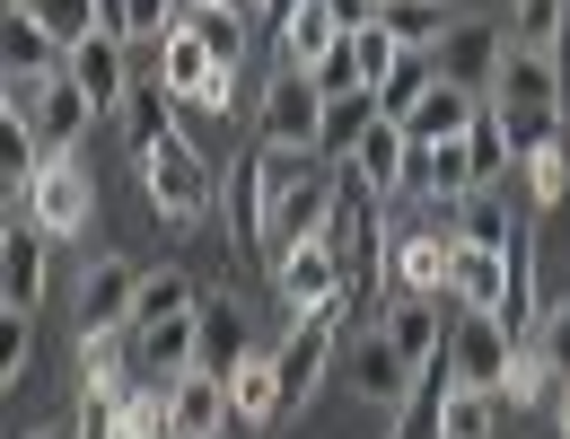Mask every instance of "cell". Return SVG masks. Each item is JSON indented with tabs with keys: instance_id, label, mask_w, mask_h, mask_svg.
<instances>
[{
	"instance_id": "obj_1",
	"label": "cell",
	"mask_w": 570,
	"mask_h": 439,
	"mask_svg": "<svg viewBox=\"0 0 570 439\" xmlns=\"http://www.w3.org/2000/svg\"><path fill=\"white\" fill-rule=\"evenodd\" d=\"M343 203V167L334 158H307L298 176H289L282 194H273V228H264V264H282L289 246H307V237H325V220Z\"/></svg>"
},
{
	"instance_id": "obj_2",
	"label": "cell",
	"mask_w": 570,
	"mask_h": 439,
	"mask_svg": "<svg viewBox=\"0 0 570 439\" xmlns=\"http://www.w3.org/2000/svg\"><path fill=\"white\" fill-rule=\"evenodd\" d=\"M448 264H456V212H422V228H395L386 246L395 299H448Z\"/></svg>"
},
{
	"instance_id": "obj_3",
	"label": "cell",
	"mask_w": 570,
	"mask_h": 439,
	"mask_svg": "<svg viewBox=\"0 0 570 439\" xmlns=\"http://www.w3.org/2000/svg\"><path fill=\"white\" fill-rule=\"evenodd\" d=\"M141 194L176 220V228H194V220L212 212V167H203V149L185 142V133H167V142L141 158Z\"/></svg>"
},
{
	"instance_id": "obj_4",
	"label": "cell",
	"mask_w": 570,
	"mask_h": 439,
	"mask_svg": "<svg viewBox=\"0 0 570 439\" xmlns=\"http://www.w3.org/2000/svg\"><path fill=\"white\" fill-rule=\"evenodd\" d=\"M88 212H97V185H88V167H79V158H45V167H36V185L18 194V220H27V228H45V237H79Z\"/></svg>"
},
{
	"instance_id": "obj_5",
	"label": "cell",
	"mask_w": 570,
	"mask_h": 439,
	"mask_svg": "<svg viewBox=\"0 0 570 439\" xmlns=\"http://www.w3.org/2000/svg\"><path fill=\"white\" fill-rule=\"evenodd\" d=\"M518 334L500 325V316H474V308H456V325H448V369H456V387H483L500 396L509 387V369H518Z\"/></svg>"
},
{
	"instance_id": "obj_6",
	"label": "cell",
	"mask_w": 570,
	"mask_h": 439,
	"mask_svg": "<svg viewBox=\"0 0 570 439\" xmlns=\"http://www.w3.org/2000/svg\"><path fill=\"white\" fill-rule=\"evenodd\" d=\"M158 88H167L185 115H228V88H237V71H219L212 53H203V36H194V27H176V36L158 45Z\"/></svg>"
},
{
	"instance_id": "obj_7",
	"label": "cell",
	"mask_w": 570,
	"mask_h": 439,
	"mask_svg": "<svg viewBox=\"0 0 570 439\" xmlns=\"http://www.w3.org/2000/svg\"><path fill=\"white\" fill-rule=\"evenodd\" d=\"M273 291H282L289 316H316V308H352V273H343V255L325 237H307L273 264Z\"/></svg>"
},
{
	"instance_id": "obj_8",
	"label": "cell",
	"mask_w": 570,
	"mask_h": 439,
	"mask_svg": "<svg viewBox=\"0 0 570 439\" xmlns=\"http://www.w3.org/2000/svg\"><path fill=\"white\" fill-rule=\"evenodd\" d=\"M325 88L307 71H273V88H264V106H255V124H264V149H316V133H325Z\"/></svg>"
},
{
	"instance_id": "obj_9",
	"label": "cell",
	"mask_w": 570,
	"mask_h": 439,
	"mask_svg": "<svg viewBox=\"0 0 570 439\" xmlns=\"http://www.w3.org/2000/svg\"><path fill=\"white\" fill-rule=\"evenodd\" d=\"M141 264H124V255H97L88 264V282H79V343H97V334H124L132 316H141Z\"/></svg>"
},
{
	"instance_id": "obj_10",
	"label": "cell",
	"mask_w": 570,
	"mask_h": 439,
	"mask_svg": "<svg viewBox=\"0 0 570 439\" xmlns=\"http://www.w3.org/2000/svg\"><path fill=\"white\" fill-rule=\"evenodd\" d=\"M448 88H465V97H483L492 106L500 88V62H509V27H483V18H465V27H448V45L430 53Z\"/></svg>"
},
{
	"instance_id": "obj_11",
	"label": "cell",
	"mask_w": 570,
	"mask_h": 439,
	"mask_svg": "<svg viewBox=\"0 0 570 439\" xmlns=\"http://www.w3.org/2000/svg\"><path fill=\"white\" fill-rule=\"evenodd\" d=\"M404 194H413L422 212H456V203H474V194H483V176H474V149H465V142H413Z\"/></svg>"
},
{
	"instance_id": "obj_12",
	"label": "cell",
	"mask_w": 570,
	"mask_h": 439,
	"mask_svg": "<svg viewBox=\"0 0 570 439\" xmlns=\"http://www.w3.org/2000/svg\"><path fill=\"white\" fill-rule=\"evenodd\" d=\"M334 352H343V308H316V316H289V343L273 352V361H282V387H289V404H307V396L325 387V369H334Z\"/></svg>"
},
{
	"instance_id": "obj_13",
	"label": "cell",
	"mask_w": 570,
	"mask_h": 439,
	"mask_svg": "<svg viewBox=\"0 0 570 439\" xmlns=\"http://www.w3.org/2000/svg\"><path fill=\"white\" fill-rule=\"evenodd\" d=\"M228 378H212V369H185L176 387H167V431L176 439H219L228 431Z\"/></svg>"
},
{
	"instance_id": "obj_14",
	"label": "cell",
	"mask_w": 570,
	"mask_h": 439,
	"mask_svg": "<svg viewBox=\"0 0 570 439\" xmlns=\"http://www.w3.org/2000/svg\"><path fill=\"white\" fill-rule=\"evenodd\" d=\"M53 237L45 228H27V220H9V237H0V299L27 316L36 299H45V273H53V255H45Z\"/></svg>"
},
{
	"instance_id": "obj_15",
	"label": "cell",
	"mask_w": 570,
	"mask_h": 439,
	"mask_svg": "<svg viewBox=\"0 0 570 439\" xmlns=\"http://www.w3.org/2000/svg\"><path fill=\"white\" fill-rule=\"evenodd\" d=\"M62 71L88 88V106L97 115H124V97H132V62H124V36H88Z\"/></svg>"
},
{
	"instance_id": "obj_16",
	"label": "cell",
	"mask_w": 570,
	"mask_h": 439,
	"mask_svg": "<svg viewBox=\"0 0 570 439\" xmlns=\"http://www.w3.org/2000/svg\"><path fill=\"white\" fill-rule=\"evenodd\" d=\"M448 299H456V308H474V316H500V308H509V255H492V246H465V237H456Z\"/></svg>"
},
{
	"instance_id": "obj_17",
	"label": "cell",
	"mask_w": 570,
	"mask_h": 439,
	"mask_svg": "<svg viewBox=\"0 0 570 439\" xmlns=\"http://www.w3.org/2000/svg\"><path fill=\"white\" fill-rule=\"evenodd\" d=\"M404 167H413V133H404V124H377V133L343 158V176H352V185H368L377 203H386V194H404Z\"/></svg>"
},
{
	"instance_id": "obj_18",
	"label": "cell",
	"mask_w": 570,
	"mask_h": 439,
	"mask_svg": "<svg viewBox=\"0 0 570 439\" xmlns=\"http://www.w3.org/2000/svg\"><path fill=\"white\" fill-rule=\"evenodd\" d=\"M228 404H237V422H255V431H264V422H282V413H289L282 361H273V352H246V361L228 369Z\"/></svg>"
},
{
	"instance_id": "obj_19",
	"label": "cell",
	"mask_w": 570,
	"mask_h": 439,
	"mask_svg": "<svg viewBox=\"0 0 570 439\" xmlns=\"http://www.w3.org/2000/svg\"><path fill=\"white\" fill-rule=\"evenodd\" d=\"M386 343L413 369L448 361V325H439V299H386Z\"/></svg>"
},
{
	"instance_id": "obj_20",
	"label": "cell",
	"mask_w": 570,
	"mask_h": 439,
	"mask_svg": "<svg viewBox=\"0 0 570 439\" xmlns=\"http://www.w3.org/2000/svg\"><path fill=\"white\" fill-rule=\"evenodd\" d=\"M413 378H422V369H413L395 343H386V325H377V334L352 352V387L368 396V404H404V396H413Z\"/></svg>"
},
{
	"instance_id": "obj_21",
	"label": "cell",
	"mask_w": 570,
	"mask_h": 439,
	"mask_svg": "<svg viewBox=\"0 0 570 439\" xmlns=\"http://www.w3.org/2000/svg\"><path fill=\"white\" fill-rule=\"evenodd\" d=\"M88 115H97V106H88V88L62 71L53 88H45V106H36V124H27V133L45 142V158H71V142L88 133Z\"/></svg>"
},
{
	"instance_id": "obj_22",
	"label": "cell",
	"mask_w": 570,
	"mask_h": 439,
	"mask_svg": "<svg viewBox=\"0 0 570 439\" xmlns=\"http://www.w3.org/2000/svg\"><path fill=\"white\" fill-rule=\"evenodd\" d=\"M228 228L264 255V228H273V176H264V149L228 167Z\"/></svg>"
},
{
	"instance_id": "obj_23",
	"label": "cell",
	"mask_w": 570,
	"mask_h": 439,
	"mask_svg": "<svg viewBox=\"0 0 570 439\" xmlns=\"http://www.w3.org/2000/svg\"><path fill=\"white\" fill-rule=\"evenodd\" d=\"M448 396H456V369L430 361L413 378V396L395 404V439H448Z\"/></svg>"
},
{
	"instance_id": "obj_24",
	"label": "cell",
	"mask_w": 570,
	"mask_h": 439,
	"mask_svg": "<svg viewBox=\"0 0 570 439\" xmlns=\"http://www.w3.org/2000/svg\"><path fill=\"white\" fill-rule=\"evenodd\" d=\"M0 62H9V79H53L62 62H71V53H62V45H53V36H45V27H36V18L9 0V27H0Z\"/></svg>"
},
{
	"instance_id": "obj_25",
	"label": "cell",
	"mask_w": 570,
	"mask_h": 439,
	"mask_svg": "<svg viewBox=\"0 0 570 439\" xmlns=\"http://www.w3.org/2000/svg\"><path fill=\"white\" fill-rule=\"evenodd\" d=\"M115 124H124V149H132V158H149V149L176 133V97L158 88V71L132 79V97H124V115H115Z\"/></svg>"
},
{
	"instance_id": "obj_26",
	"label": "cell",
	"mask_w": 570,
	"mask_h": 439,
	"mask_svg": "<svg viewBox=\"0 0 570 439\" xmlns=\"http://www.w3.org/2000/svg\"><path fill=\"white\" fill-rule=\"evenodd\" d=\"M492 106H562V71H553V53H518V45H509ZM562 115H570V106H562Z\"/></svg>"
},
{
	"instance_id": "obj_27",
	"label": "cell",
	"mask_w": 570,
	"mask_h": 439,
	"mask_svg": "<svg viewBox=\"0 0 570 439\" xmlns=\"http://www.w3.org/2000/svg\"><path fill=\"white\" fill-rule=\"evenodd\" d=\"M377 124H386V115H377V88H352V97H334V106H325V133H316V158H334V167H343V158H352V149L368 142Z\"/></svg>"
},
{
	"instance_id": "obj_28",
	"label": "cell",
	"mask_w": 570,
	"mask_h": 439,
	"mask_svg": "<svg viewBox=\"0 0 570 439\" xmlns=\"http://www.w3.org/2000/svg\"><path fill=\"white\" fill-rule=\"evenodd\" d=\"M474 115H483V97H465V88H448V79H439L422 106H413V124H404V133H413V142H465V133H474Z\"/></svg>"
},
{
	"instance_id": "obj_29",
	"label": "cell",
	"mask_w": 570,
	"mask_h": 439,
	"mask_svg": "<svg viewBox=\"0 0 570 439\" xmlns=\"http://www.w3.org/2000/svg\"><path fill=\"white\" fill-rule=\"evenodd\" d=\"M518 228H527V220L509 212V194H500V185H483L474 203H456V237H465V246H492V255H509V246H518Z\"/></svg>"
},
{
	"instance_id": "obj_30",
	"label": "cell",
	"mask_w": 570,
	"mask_h": 439,
	"mask_svg": "<svg viewBox=\"0 0 570 439\" xmlns=\"http://www.w3.org/2000/svg\"><path fill=\"white\" fill-rule=\"evenodd\" d=\"M273 45H282V71H316V62H325V53L343 45V27L325 18V0H307V9L289 18V27L273 36Z\"/></svg>"
},
{
	"instance_id": "obj_31",
	"label": "cell",
	"mask_w": 570,
	"mask_h": 439,
	"mask_svg": "<svg viewBox=\"0 0 570 439\" xmlns=\"http://www.w3.org/2000/svg\"><path fill=\"white\" fill-rule=\"evenodd\" d=\"M237 361H246V316H237L228 299H203V352H194V369L228 378Z\"/></svg>"
},
{
	"instance_id": "obj_32",
	"label": "cell",
	"mask_w": 570,
	"mask_h": 439,
	"mask_svg": "<svg viewBox=\"0 0 570 439\" xmlns=\"http://www.w3.org/2000/svg\"><path fill=\"white\" fill-rule=\"evenodd\" d=\"M439 9H448V0H386L377 27H386L404 53H439V45H448V18H439Z\"/></svg>"
},
{
	"instance_id": "obj_33",
	"label": "cell",
	"mask_w": 570,
	"mask_h": 439,
	"mask_svg": "<svg viewBox=\"0 0 570 439\" xmlns=\"http://www.w3.org/2000/svg\"><path fill=\"white\" fill-rule=\"evenodd\" d=\"M430 88H439V62H430V53H404V62L386 71V88H377V115H386V124H413V106H422Z\"/></svg>"
},
{
	"instance_id": "obj_34",
	"label": "cell",
	"mask_w": 570,
	"mask_h": 439,
	"mask_svg": "<svg viewBox=\"0 0 570 439\" xmlns=\"http://www.w3.org/2000/svg\"><path fill=\"white\" fill-rule=\"evenodd\" d=\"M167 316H203L194 273H176V264H158V273L141 282V316H132V325H167Z\"/></svg>"
},
{
	"instance_id": "obj_35",
	"label": "cell",
	"mask_w": 570,
	"mask_h": 439,
	"mask_svg": "<svg viewBox=\"0 0 570 439\" xmlns=\"http://www.w3.org/2000/svg\"><path fill=\"white\" fill-rule=\"evenodd\" d=\"M185 27L203 36V53H212L219 71L246 62V9H228V0H219V9H185Z\"/></svg>"
},
{
	"instance_id": "obj_36",
	"label": "cell",
	"mask_w": 570,
	"mask_h": 439,
	"mask_svg": "<svg viewBox=\"0 0 570 439\" xmlns=\"http://www.w3.org/2000/svg\"><path fill=\"white\" fill-rule=\"evenodd\" d=\"M18 9H27V18L62 45V53H79L88 36H106V27H97V0H18Z\"/></svg>"
},
{
	"instance_id": "obj_37",
	"label": "cell",
	"mask_w": 570,
	"mask_h": 439,
	"mask_svg": "<svg viewBox=\"0 0 570 439\" xmlns=\"http://www.w3.org/2000/svg\"><path fill=\"white\" fill-rule=\"evenodd\" d=\"M500 124H509L518 167H527V158H544V149H562V106H500Z\"/></svg>"
},
{
	"instance_id": "obj_38",
	"label": "cell",
	"mask_w": 570,
	"mask_h": 439,
	"mask_svg": "<svg viewBox=\"0 0 570 439\" xmlns=\"http://www.w3.org/2000/svg\"><path fill=\"white\" fill-rule=\"evenodd\" d=\"M562 18H570V0H509V45L518 53H553Z\"/></svg>"
},
{
	"instance_id": "obj_39",
	"label": "cell",
	"mask_w": 570,
	"mask_h": 439,
	"mask_svg": "<svg viewBox=\"0 0 570 439\" xmlns=\"http://www.w3.org/2000/svg\"><path fill=\"white\" fill-rule=\"evenodd\" d=\"M465 149H474V176H483V185H500V176L518 167V149H509V124H500V106H483V115H474Z\"/></svg>"
},
{
	"instance_id": "obj_40",
	"label": "cell",
	"mask_w": 570,
	"mask_h": 439,
	"mask_svg": "<svg viewBox=\"0 0 570 439\" xmlns=\"http://www.w3.org/2000/svg\"><path fill=\"white\" fill-rule=\"evenodd\" d=\"M492 431H500V396L456 387V396H448V439H492Z\"/></svg>"
},
{
	"instance_id": "obj_41",
	"label": "cell",
	"mask_w": 570,
	"mask_h": 439,
	"mask_svg": "<svg viewBox=\"0 0 570 439\" xmlns=\"http://www.w3.org/2000/svg\"><path fill=\"white\" fill-rule=\"evenodd\" d=\"M535 352H544V369H553V387H570V299H562V308H544Z\"/></svg>"
},
{
	"instance_id": "obj_42",
	"label": "cell",
	"mask_w": 570,
	"mask_h": 439,
	"mask_svg": "<svg viewBox=\"0 0 570 439\" xmlns=\"http://www.w3.org/2000/svg\"><path fill=\"white\" fill-rule=\"evenodd\" d=\"M352 53H360V79H368V88H386V71L404 62V45H395L386 27H360V36H352Z\"/></svg>"
},
{
	"instance_id": "obj_43",
	"label": "cell",
	"mask_w": 570,
	"mask_h": 439,
	"mask_svg": "<svg viewBox=\"0 0 570 439\" xmlns=\"http://www.w3.org/2000/svg\"><path fill=\"white\" fill-rule=\"evenodd\" d=\"M27 369H36V325H27V316H18V308H9V325H0V378H9V387H18V378H27Z\"/></svg>"
},
{
	"instance_id": "obj_44",
	"label": "cell",
	"mask_w": 570,
	"mask_h": 439,
	"mask_svg": "<svg viewBox=\"0 0 570 439\" xmlns=\"http://www.w3.org/2000/svg\"><path fill=\"white\" fill-rule=\"evenodd\" d=\"M316 88H325V97H352V88H368V79H360V53H352V36H343V45H334V53H325V62H316Z\"/></svg>"
},
{
	"instance_id": "obj_45",
	"label": "cell",
	"mask_w": 570,
	"mask_h": 439,
	"mask_svg": "<svg viewBox=\"0 0 570 439\" xmlns=\"http://www.w3.org/2000/svg\"><path fill=\"white\" fill-rule=\"evenodd\" d=\"M527 185H535V203H570V149L527 158Z\"/></svg>"
},
{
	"instance_id": "obj_46",
	"label": "cell",
	"mask_w": 570,
	"mask_h": 439,
	"mask_svg": "<svg viewBox=\"0 0 570 439\" xmlns=\"http://www.w3.org/2000/svg\"><path fill=\"white\" fill-rule=\"evenodd\" d=\"M325 18H334L343 36H360V27H377V0H325Z\"/></svg>"
},
{
	"instance_id": "obj_47",
	"label": "cell",
	"mask_w": 570,
	"mask_h": 439,
	"mask_svg": "<svg viewBox=\"0 0 570 439\" xmlns=\"http://www.w3.org/2000/svg\"><path fill=\"white\" fill-rule=\"evenodd\" d=\"M97 27H106V36H124V27H132V0H97Z\"/></svg>"
},
{
	"instance_id": "obj_48",
	"label": "cell",
	"mask_w": 570,
	"mask_h": 439,
	"mask_svg": "<svg viewBox=\"0 0 570 439\" xmlns=\"http://www.w3.org/2000/svg\"><path fill=\"white\" fill-rule=\"evenodd\" d=\"M553 71H562V106H570V18H562V36H553Z\"/></svg>"
},
{
	"instance_id": "obj_49",
	"label": "cell",
	"mask_w": 570,
	"mask_h": 439,
	"mask_svg": "<svg viewBox=\"0 0 570 439\" xmlns=\"http://www.w3.org/2000/svg\"><path fill=\"white\" fill-rule=\"evenodd\" d=\"M298 9H307V0H264V18H273V36H282V27L298 18Z\"/></svg>"
},
{
	"instance_id": "obj_50",
	"label": "cell",
	"mask_w": 570,
	"mask_h": 439,
	"mask_svg": "<svg viewBox=\"0 0 570 439\" xmlns=\"http://www.w3.org/2000/svg\"><path fill=\"white\" fill-rule=\"evenodd\" d=\"M553 422H562V439H570V387H553Z\"/></svg>"
},
{
	"instance_id": "obj_51",
	"label": "cell",
	"mask_w": 570,
	"mask_h": 439,
	"mask_svg": "<svg viewBox=\"0 0 570 439\" xmlns=\"http://www.w3.org/2000/svg\"><path fill=\"white\" fill-rule=\"evenodd\" d=\"M228 9H246V18H264V0H228Z\"/></svg>"
},
{
	"instance_id": "obj_52",
	"label": "cell",
	"mask_w": 570,
	"mask_h": 439,
	"mask_svg": "<svg viewBox=\"0 0 570 439\" xmlns=\"http://www.w3.org/2000/svg\"><path fill=\"white\" fill-rule=\"evenodd\" d=\"M36 439H79V431H36Z\"/></svg>"
}]
</instances>
